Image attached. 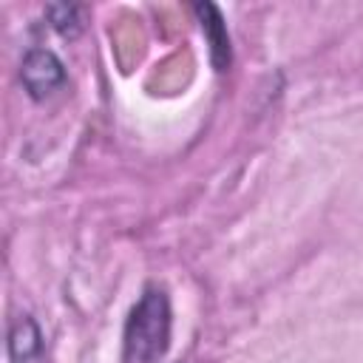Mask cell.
Wrapping results in <instances>:
<instances>
[{"mask_svg":"<svg viewBox=\"0 0 363 363\" xmlns=\"http://www.w3.org/2000/svg\"><path fill=\"white\" fill-rule=\"evenodd\" d=\"M170 298L162 286H147L133 303L125 332H122V360L125 363H159L170 346Z\"/></svg>","mask_w":363,"mask_h":363,"instance_id":"cell-1","label":"cell"},{"mask_svg":"<svg viewBox=\"0 0 363 363\" xmlns=\"http://www.w3.org/2000/svg\"><path fill=\"white\" fill-rule=\"evenodd\" d=\"M20 79L28 91L31 99H45L51 96L54 91H60L65 85V68L60 62V57L48 48H31L26 57H23V65H20Z\"/></svg>","mask_w":363,"mask_h":363,"instance_id":"cell-2","label":"cell"},{"mask_svg":"<svg viewBox=\"0 0 363 363\" xmlns=\"http://www.w3.org/2000/svg\"><path fill=\"white\" fill-rule=\"evenodd\" d=\"M193 11L199 14L201 31H204V37H207V43H210L213 68H216V71H227V68H230V37H227L221 11H218L213 3H196Z\"/></svg>","mask_w":363,"mask_h":363,"instance_id":"cell-3","label":"cell"},{"mask_svg":"<svg viewBox=\"0 0 363 363\" xmlns=\"http://www.w3.org/2000/svg\"><path fill=\"white\" fill-rule=\"evenodd\" d=\"M9 352H11V360L14 363H31L40 357L43 352V335L37 329V323L23 315L14 320L11 326V335H9Z\"/></svg>","mask_w":363,"mask_h":363,"instance_id":"cell-4","label":"cell"},{"mask_svg":"<svg viewBox=\"0 0 363 363\" xmlns=\"http://www.w3.org/2000/svg\"><path fill=\"white\" fill-rule=\"evenodd\" d=\"M45 17L68 40L77 37L82 31V26H85L82 23V9L77 3H51V6H45Z\"/></svg>","mask_w":363,"mask_h":363,"instance_id":"cell-5","label":"cell"}]
</instances>
